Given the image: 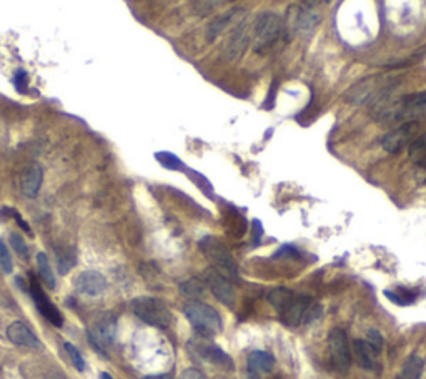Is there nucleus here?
<instances>
[{
	"mask_svg": "<svg viewBox=\"0 0 426 379\" xmlns=\"http://www.w3.org/2000/svg\"><path fill=\"white\" fill-rule=\"evenodd\" d=\"M11 245L13 246V251H15L22 259L29 258V248H27V243L18 233H12L11 235Z\"/></svg>",
	"mask_w": 426,
	"mask_h": 379,
	"instance_id": "31",
	"label": "nucleus"
},
{
	"mask_svg": "<svg viewBox=\"0 0 426 379\" xmlns=\"http://www.w3.org/2000/svg\"><path fill=\"white\" fill-rule=\"evenodd\" d=\"M30 295L32 298H34V303L37 306V309H39L40 314L47 319V321H50L54 324V326L61 328L63 324V318H62V313L58 311V308L55 304L50 303L49 296L44 293L42 288L39 286V283L35 281V278H32V283H30Z\"/></svg>",
	"mask_w": 426,
	"mask_h": 379,
	"instance_id": "13",
	"label": "nucleus"
},
{
	"mask_svg": "<svg viewBox=\"0 0 426 379\" xmlns=\"http://www.w3.org/2000/svg\"><path fill=\"white\" fill-rule=\"evenodd\" d=\"M200 250L203 251L205 257L213 263V268H217L223 275H227L228 278L238 276V266L235 258H233L230 250L227 248V245L223 243V241L215 238V236H203V238L200 240Z\"/></svg>",
	"mask_w": 426,
	"mask_h": 379,
	"instance_id": "6",
	"label": "nucleus"
},
{
	"mask_svg": "<svg viewBox=\"0 0 426 379\" xmlns=\"http://www.w3.org/2000/svg\"><path fill=\"white\" fill-rule=\"evenodd\" d=\"M318 2H320V0H303L305 7H310V8L317 7V6H318Z\"/></svg>",
	"mask_w": 426,
	"mask_h": 379,
	"instance_id": "39",
	"label": "nucleus"
},
{
	"mask_svg": "<svg viewBox=\"0 0 426 379\" xmlns=\"http://www.w3.org/2000/svg\"><path fill=\"white\" fill-rule=\"evenodd\" d=\"M285 24L282 17L275 12H263L251 27V44L256 53L267 52L282 37Z\"/></svg>",
	"mask_w": 426,
	"mask_h": 379,
	"instance_id": "4",
	"label": "nucleus"
},
{
	"mask_svg": "<svg viewBox=\"0 0 426 379\" xmlns=\"http://www.w3.org/2000/svg\"><path fill=\"white\" fill-rule=\"evenodd\" d=\"M425 369V361L418 354H410L403 363L400 379H420Z\"/></svg>",
	"mask_w": 426,
	"mask_h": 379,
	"instance_id": "22",
	"label": "nucleus"
},
{
	"mask_svg": "<svg viewBox=\"0 0 426 379\" xmlns=\"http://www.w3.org/2000/svg\"><path fill=\"white\" fill-rule=\"evenodd\" d=\"M157 157V160L165 168H168V170H183L185 168V165L180 162V158H177L175 155L173 153H168V152H160L155 155Z\"/></svg>",
	"mask_w": 426,
	"mask_h": 379,
	"instance_id": "28",
	"label": "nucleus"
},
{
	"mask_svg": "<svg viewBox=\"0 0 426 379\" xmlns=\"http://www.w3.org/2000/svg\"><path fill=\"white\" fill-rule=\"evenodd\" d=\"M0 268L4 269V273H12V257H11V251L6 245H4V241L0 240Z\"/></svg>",
	"mask_w": 426,
	"mask_h": 379,
	"instance_id": "33",
	"label": "nucleus"
},
{
	"mask_svg": "<svg viewBox=\"0 0 426 379\" xmlns=\"http://www.w3.org/2000/svg\"><path fill=\"white\" fill-rule=\"evenodd\" d=\"M144 379H172L170 374H149Z\"/></svg>",
	"mask_w": 426,
	"mask_h": 379,
	"instance_id": "37",
	"label": "nucleus"
},
{
	"mask_svg": "<svg viewBox=\"0 0 426 379\" xmlns=\"http://www.w3.org/2000/svg\"><path fill=\"white\" fill-rule=\"evenodd\" d=\"M205 281H207V286L210 288L215 298H217L220 303H223L228 308H232L235 304L237 300V293L235 288H233L230 278L227 275H223L222 271H218L217 268H208L205 271Z\"/></svg>",
	"mask_w": 426,
	"mask_h": 379,
	"instance_id": "10",
	"label": "nucleus"
},
{
	"mask_svg": "<svg viewBox=\"0 0 426 379\" xmlns=\"http://www.w3.org/2000/svg\"><path fill=\"white\" fill-rule=\"evenodd\" d=\"M268 303L273 306L283 324L290 328L313 323L322 314V308L313 298H310L308 295L296 293L288 288H275L270 291Z\"/></svg>",
	"mask_w": 426,
	"mask_h": 379,
	"instance_id": "1",
	"label": "nucleus"
},
{
	"mask_svg": "<svg viewBox=\"0 0 426 379\" xmlns=\"http://www.w3.org/2000/svg\"><path fill=\"white\" fill-rule=\"evenodd\" d=\"M328 351L333 368L340 373H346L351 366V349L346 333L342 328H333L328 333Z\"/></svg>",
	"mask_w": 426,
	"mask_h": 379,
	"instance_id": "7",
	"label": "nucleus"
},
{
	"mask_svg": "<svg viewBox=\"0 0 426 379\" xmlns=\"http://www.w3.org/2000/svg\"><path fill=\"white\" fill-rule=\"evenodd\" d=\"M366 342H368L372 348L377 351L378 354H382V349H383V336L382 333H380L378 330H375V328H372V330L366 331Z\"/></svg>",
	"mask_w": 426,
	"mask_h": 379,
	"instance_id": "32",
	"label": "nucleus"
},
{
	"mask_svg": "<svg viewBox=\"0 0 426 379\" xmlns=\"http://www.w3.org/2000/svg\"><path fill=\"white\" fill-rule=\"evenodd\" d=\"M180 293L190 300H199L205 293V286L199 278H192V280L182 283Z\"/></svg>",
	"mask_w": 426,
	"mask_h": 379,
	"instance_id": "26",
	"label": "nucleus"
},
{
	"mask_svg": "<svg viewBox=\"0 0 426 379\" xmlns=\"http://www.w3.org/2000/svg\"><path fill=\"white\" fill-rule=\"evenodd\" d=\"M251 42V27L249 20L242 19L238 24L232 29L230 37H228L225 47H223V58L227 62H237L244 57L245 50L249 49Z\"/></svg>",
	"mask_w": 426,
	"mask_h": 379,
	"instance_id": "8",
	"label": "nucleus"
},
{
	"mask_svg": "<svg viewBox=\"0 0 426 379\" xmlns=\"http://www.w3.org/2000/svg\"><path fill=\"white\" fill-rule=\"evenodd\" d=\"M42 181H44L42 167L35 162L30 163V165H27L24 170H22L20 180H18L22 195L27 196V198H35V196L39 195Z\"/></svg>",
	"mask_w": 426,
	"mask_h": 379,
	"instance_id": "15",
	"label": "nucleus"
},
{
	"mask_svg": "<svg viewBox=\"0 0 426 379\" xmlns=\"http://www.w3.org/2000/svg\"><path fill=\"white\" fill-rule=\"evenodd\" d=\"M132 311L144 323L160 330H167L172 324V313L162 300L140 296L132 301Z\"/></svg>",
	"mask_w": 426,
	"mask_h": 379,
	"instance_id": "5",
	"label": "nucleus"
},
{
	"mask_svg": "<svg viewBox=\"0 0 426 379\" xmlns=\"http://www.w3.org/2000/svg\"><path fill=\"white\" fill-rule=\"evenodd\" d=\"M408 155L411 160H415V162H418L421 167L426 168V131L423 135H420L418 139L411 141Z\"/></svg>",
	"mask_w": 426,
	"mask_h": 379,
	"instance_id": "25",
	"label": "nucleus"
},
{
	"mask_svg": "<svg viewBox=\"0 0 426 379\" xmlns=\"http://www.w3.org/2000/svg\"><path fill=\"white\" fill-rule=\"evenodd\" d=\"M37 268H39V275L42 278V281L45 283V286H49L50 290H54L57 281H55V275L54 269L50 266L49 257L45 253H39L37 255Z\"/></svg>",
	"mask_w": 426,
	"mask_h": 379,
	"instance_id": "24",
	"label": "nucleus"
},
{
	"mask_svg": "<svg viewBox=\"0 0 426 379\" xmlns=\"http://www.w3.org/2000/svg\"><path fill=\"white\" fill-rule=\"evenodd\" d=\"M117 330V321L112 314H104L97 321L90 326L89 330V341L100 354L105 356V349L113 342Z\"/></svg>",
	"mask_w": 426,
	"mask_h": 379,
	"instance_id": "9",
	"label": "nucleus"
},
{
	"mask_svg": "<svg viewBox=\"0 0 426 379\" xmlns=\"http://www.w3.org/2000/svg\"><path fill=\"white\" fill-rule=\"evenodd\" d=\"M194 351L195 354H200L201 359L210 361L215 366H222L225 369H233V361L225 351L215 345H207V342H194Z\"/></svg>",
	"mask_w": 426,
	"mask_h": 379,
	"instance_id": "19",
	"label": "nucleus"
},
{
	"mask_svg": "<svg viewBox=\"0 0 426 379\" xmlns=\"http://www.w3.org/2000/svg\"><path fill=\"white\" fill-rule=\"evenodd\" d=\"M183 313L201 338L215 336L223 330V323L218 311L207 303L192 300L183 306Z\"/></svg>",
	"mask_w": 426,
	"mask_h": 379,
	"instance_id": "3",
	"label": "nucleus"
},
{
	"mask_svg": "<svg viewBox=\"0 0 426 379\" xmlns=\"http://www.w3.org/2000/svg\"><path fill=\"white\" fill-rule=\"evenodd\" d=\"M227 2H230V0H195L194 8L199 15H207V13H212L217 8L225 6Z\"/></svg>",
	"mask_w": 426,
	"mask_h": 379,
	"instance_id": "27",
	"label": "nucleus"
},
{
	"mask_svg": "<svg viewBox=\"0 0 426 379\" xmlns=\"http://www.w3.org/2000/svg\"><path fill=\"white\" fill-rule=\"evenodd\" d=\"M7 338L13 342V345L24 346V348L39 349L40 346H42L40 345V341L37 340L34 331L22 321H13L11 326L7 328Z\"/></svg>",
	"mask_w": 426,
	"mask_h": 379,
	"instance_id": "17",
	"label": "nucleus"
},
{
	"mask_svg": "<svg viewBox=\"0 0 426 379\" xmlns=\"http://www.w3.org/2000/svg\"><path fill=\"white\" fill-rule=\"evenodd\" d=\"M246 379H262V376H260V373H255L249 369V371H246Z\"/></svg>",
	"mask_w": 426,
	"mask_h": 379,
	"instance_id": "38",
	"label": "nucleus"
},
{
	"mask_svg": "<svg viewBox=\"0 0 426 379\" xmlns=\"http://www.w3.org/2000/svg\"><path fill=\"white\" fill-rule=\"evenodd\" d=\"M262 235H263L262 223H260L258 220H253V245L260 243V240H262Z\"/></svg>",
	"mask_w": 426,
	"mask_h": 379,
	"instance_id": "36",
	"label": "nucleus"
},
{
	"mask_svg": "<svg viewBox=\"0 0 426 379\" xmlns=\"http://www.w3.org/2000/svg\"><path fill=\"white\" fill-rule=\"evenodd\" d=\"M418 122H405L398 129L388 131L382 139V147L387 150L388 153H398L406 145L411 143L418 130Z\"/></svg>",
	"mask_w": 426,
	"mask_h": 379,
	"instance_id": "12",
	"label": "nucleus"
},
{
	"mask_svg": "<svg viewBox=\"0 0 426 379\" xmlns=\"http://www.w3.org/2000/svg\"><path fill=\"white\" fill-rule=\"evenodd\" d=\"M426 107V90L425 92H415L403 95L396 100L383 103L372 110V117L380 123H395L403 120L405 117L413 115L415 112Z\"/></svg>",
	"mask_w": 426,
	"mask_h": 379,
	"instance_id": "2",
	"label": "nucleus"
},
{
	"mask_svg": "<svg viewBox=\"0 0 426 379\" xmlns=\"http://www.w3.org/2000/svg\"><path fill=\"white\" fill-rule=\"evenodd\" d=\"M242 19H245V11L240 7L230 8V11L220 13V15H217L212 22H210L207 29V40L208 42H215L220 35L225 34L230 27L233 29V27H235Z\"/></svg>",
	"mask_w": 426,
	"mask_h": 379,
	"instance_id": "14",
	"label": "nucleus"
},
{
	"mask_svg": "<svg viewBox=\"0 0 426 379\" xmlns=\"http://www.w3.org/2000/svg\"><path fill=\"white\" fill-rule=\"evenodd\" d=\"M353 354L356 363L366 371H378V353L372 346L366 342V340H355L353 342Z\"/></svg>",
	"mask_w": 426,
	"mask_h": 379,
	"instance_id": "20",
	"label": "nucleus"
},
{
	"mask_svg": "<svg viewBox=\"0 0 426 379\" xmlns=\"http://www.w3.org/2000/svg\"><path fill=\"white\" fill-rule=\"evenodd\" d=\"M380 89H382V85H380V80L377 77H370V79L361 80L348 92V102L355 105L370 103V100L375 97V94H377Z\"/></svg>",
	"mask_w": 426,
	"mask_h": 379,
	"instance_id": "18",
	"label": "nucleus"
},
{
	"mask_svg": "<svg viewBox=\"0 0 426 379\" xmlns=\"http://www.w3.org/2000/svg\"><path fill=\"white\" fill-rule=\"evenodd\" d=\"M75 288L85 296H99L107 288V280L99 271H84L75 278Z\"/></svg>",
	"mask_w": 426,
	"mask_h": 379,
	"instance_id": "16",
	"label": "nucleus"
},
{
	"mask_svg": "<svg viewBox=\"0 0 426 379\" xmlns=\"http://www.w3.org/2000/svg\"><path fill=\"white\" fill-rule=\"evenodd\" d=\"M13 84H15L18 92L24 94L25 85H27V74H25L24 70H18V72H17L15 77H13Z\"/></svg>",
	"mask_w": 426,
	"mask_h": 379,
	"instance_id": "34",
	"label": "nucleus"
},
{
	"mask_svg": "<svg viewBox=\"0 0 426 379\" xmlns=\"http://www.w3.org/2000/svg\"><path fill=\"white\" fill-rule=\"evenodd\" d=\"M318 24L320 15L313 8L305 6H292L288 8L287 29H290L293 34L308 35Z\"/></svg>",
	"mask_w": 426,
	"mask_h": 379,
	"instance_id": "11",
	"label": "nucleus"
},
{
	"mask_svg": "<svg viewBox=\"0 0 426 379\" xmlns=\"http://www.w3.org/2000/svg\"><path fill=\"white\" fill-rule=\"evenodd\" d=\"M384 296H387V298H390L393 301V303L401 304V306L413 303L415 298H416L415 293H410V291H405V290H400V291H384Z\"/></svg>",
	"mask_w": 426,
	"mask_h": 379,
	"instance_id": "30",
	"label": "nucleus"
},
{
	"mask_svg": "<svg viewBox=\"0 0 426 379\" xmlns=\"http://www.w3.org/2000/svg\"><path fill=\"white\" fill-rule=\"evenodd\" d=\"M180 379H205V376L199 371V369L189 368V369H185V371L182 373Z\"/></svg>",
	"mask_w": 426,
	"mask_h": 379,
	"instance_id": "35",
	"label": "nucleus"
},
{
	"mask_svg": "<svg viewBox=\"0 0 426 379\" xmlns=\"http://www.w3.org/2000/svg\"><path fill=\"white\" fill-rule=\"evenodd\" d=\"M323 2H327V4H328V2H332V0H323Z\"/></svg>",
	"mask_w": 426,
	"mask_h": 379,
	"instance_id": "41",
	"label": "nucleus"
},
{
	"mask_svg": "<svg viewBox=\"0 0 426 379\" xmlns=\"http://www.w3.org/2000/svg\"><path fill=\"white\" fill-rule=\"evenodd\" d=\"M275 358L267 351H253L249 354V369L255 373H270L273 369Z\"/></svg>",
	"mask_w": 426,
	"mask_h": 379,
	"instance_id": "21",
	"label": "nucleus"
},
{
	"mask_svg": "<svg viewBox=\"0 0 426 379\" xmlns=\"http://www.w3.org/2000/svg\"><path fill=\"white\" fill-rule=\"evenodd\" d=\"M63 348H65L68 358L72 359L73 366H75L77 371H85L87 364H85V359H84V356H82L80 351L77 349L75 346L72 345V342H65V345H63Z\"/></svg>",
	"mask_w": 426,
	"mask_h": 379,
	"instance_id": "29",
	"label": "nucleus"
},
{
	"mask_svg": "<svg viewBox=\"0 0 426 379\" xmlns=\"http://www.w3.org/2000/svg\"><path fill=\"white\" fill-rule=\"evenodd\" d=\"M102 379H113L108 373H102Z\"/></svg>",
	"mask_w": 426,
	"mask_h": 379,
	"instance_id": "40",
	"label": "nucleus"
},
{
	"mask_svg": "<svg viewBox=\"0 0 426 379\" xmlns=\"http://www.w3.org/2000/svg\"><path fill=\"white\" fill-rule=\"evenodd\" d=\"M225 228L232 236L242 238L246 230V223L240 213L235 212V210H228V213L225 214Z\"/></svg>",
	"mask_w": 426,
	"mask_h": 379,
	"instance_id": "23",
	"label": "nucleus"
}]
</instances>
